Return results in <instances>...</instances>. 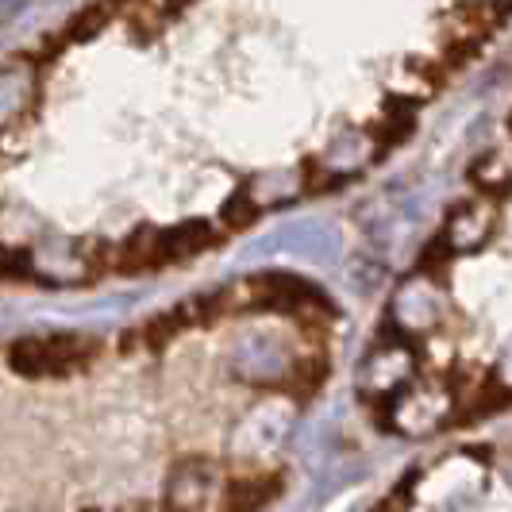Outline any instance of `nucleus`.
<instances>
[{
	"mask_svg": "<svg viewBox=\"0 0 512 512\" xmlns=\"http://www.w3.org/2000/svg\"><path fill=\"white\" fill-rule=\"evenodd\" d=\"M97 355V343L81 335H35L8 347V366L24 378H62Z\"/></svg>",
	"mask_w": 512,
	"mask_h": 512,
	"instance_id": "obj_1",
	"label": "nucleus"
},
{
	"mask_svg": "<svg viewBox=\"0 0 512 512\" xmlns=\"http://www.w3.org/2000/svg\"><path fill=\"white\" fill-rule=\"evenodd\" d=\"M216 239H220L216 228L205 224V220H185V224H174V228H162V235H158V266H178L185 258L205 255Z\"/></svg>",
	"mask_w": 512,
	"mask_h": 512,
	"instance_id": "obj_2",
	"label": "nucleus"
},
{
	"mask_svg": "<svg viewBox=\"0 0 512 512\" xmlns=\"http://www.w3.org/2000/svg\"><path fill=\"white\" fill-rule=\"evenodd\" d=\"M135 8V0H97V4H89L85 12H77L70 24L62 27V35L54 39V47H74V43H89L97 31L112 24L116 16H124Z\"/></svg>",
	"mask_w": 512,
	"mask_h": 512,
	"instance_id": "obj_3",
	"label": "nucleus"
},
{
	"mask_svg": "<svg viewBox=\"0 0 512 512\" xmlns=\"http://www.w3.org/2000/svg\"><path fill=\"white\" fill-rule=\"evenodd\" d=\"M158 235H162V228L143 224L135 235H128V239L116 247L112 266H116L120 274H147V270H158Z\"/></svg>",
	"mask_w": 512,
	"mask_h": 512,
	"instance_id": "obj_4",
	"label": "nucleus"
},
{
	"mask_svg": "<svg viewBox=\"0 0 512 512\" xmlns=\"http://www.w3.org/2000/svg\"><path fill=\"white\" fill-rule=\"evenodd\" d=\"M185 328H189V324H185L181 308H174V312H162V316L147 320V324H143V332H139V339H143V347H147V351H162V347H170Z\"/></svg>",
	"mask_w": 512,
	"mask_h": 512,
	"instance_id": "obj_5",
	"label": "nucleus"
},
{
	"mask_svg": "<svg viewBox=\"0 0 512 512\" xmlns=\"http://www.w3.org/2000/svg\"><path fill=\"white\" fill-rule=\"evenodd\" d=\"M255 220H258V205L247 189H239L228 205L220 208V224H224L228 231H247Z\"/></svg>",
	"mask_w": 512,
	"mask_h": 512,
	"instance_id": "obj_6",
	"label": "nucleus"
},
{
	"mask_svg": "<svg viewBox=\"0 0 512 512\" xmlns=\"http://www.w3.org/2000/svg\"><path fill=\"white\" fill-rule=\"evenodd\" d=\"M170 8H185V4H193V0H166Z\"/></svg>",
	"mask_w": 512,
	"mask_h": 512,
	"instance_id": "obj_7",
	"label": "nucleus"
}]
</instances>
